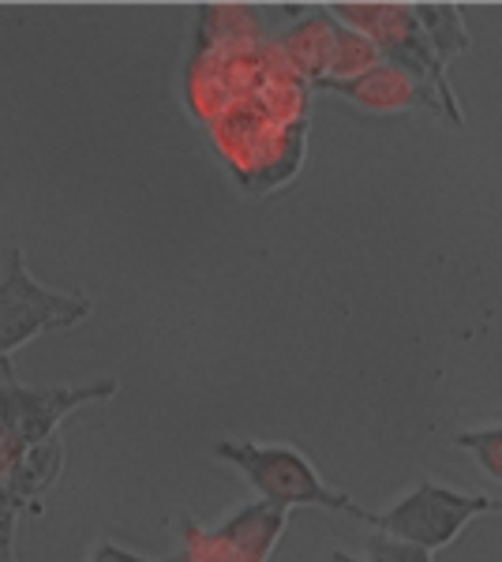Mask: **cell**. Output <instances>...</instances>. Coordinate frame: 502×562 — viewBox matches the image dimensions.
<instances>
[{
	"label": "cell",
	"instance_id": "cell-3",
	"mask_svg": "<svg viewBox=\"0 0 502 562\" xmlns=\"http://www.w3.org/2000/svg\"><path fill=\"white\" fill-rule=\"evenodd\" d=\"M214 454L241 469V476L252 484V492L270 506L293 510V506H323V510L353 514V498L337 492L312 465V458L300 454L289 442H236L222 439Z\"/></svg>",
	"mask_w": 502,
	"mask_h": 562
},
{
	"label": "cell",
	"instance_id": "cell-4",
	"mask_svg": "<svg viewBox=\"0 0 502 562\" xmlns=\"http://www.w3.org/2000/svg\"><path fill=\"white\" fill-rule=\"evenodd\" d=\"M113 394H116V379H102V383H87V386L31 390L12 371H4V383H0V484L20 465L23 454H31L34 447H45L49 439H57L60 420L71 409L90 402H105Z\"/></svg>",
	"mask_w": 502,
	"mask_h": 562
},
{
	"label": "cell",
	"instance_id": "cell-13",
	"mask_svg": "<svg viewBox=\"0 0 502 562\" xmlns=\"http://www.w3.org/2000/svg\"><path fill=\"white\" fill-rule=\"evenodd\" d=\"M368 562H435V555L413 540H401L376 529V537H368Z\"/></svg>",
	"mask_w": 502,
	"mask_h": 562
},
{
	"label": "cell",
	"instance_id": "cell-18",
	"mask_svg": "<svg viewBox=\"0 0 502 562\" xmlns=\"http://www.w3.org/2000/svg\"><path fill=\"white\" fill-rule=\"evenodd\" d=\"M0 492H4V484H0Z\"/></svg>",
	"mask_w": 502,
	"mask_h": 562
},
{
	"label": "cell",
	"instance_id": "cell-7",
	"mask_svg": "<svg viewBox=\"0 0 502 562\" xmlns=\"http://www.w3.org/2000/svg\"><path fill=\"white\" fill-rule=\"evenodd\" d=\"M286 514L270 503H248L217 529L185 525V559L188 562H270L286 532Z\"/></svg>",
	"mask_w": 502,
	"mask_h": 562
},
{
	"label": "cell",
	"instance_id": "cell-6",
	"mask_svg": "<svg viewBox=\"0 0 502 562\" xmlns=\"http://www.w3.org/2000/svg\"><path fill=\"white\" fill-rule=\"evenodd\" d=\"M90 315L83 293H53V289L31 281L23 267V251L15 248L8 259V274L0 281V360L23 349L42 330L76 326Z\"/></svg>",
	"mask_w": 502,
	"mask_h": 562
},
{
	"label": "cell",
	"instance_id": "cell-15",
	"mask_svg": "<svg viewBox=\"0 0 502 562\" xmlns=\"http://www.w3.org/2000/svg\"><path fill=\"white\" fill-rule=\"evenodd\" d=\"M331 562H368V559H353V555H345V551H334Z\"/></svg>",
	"mask_w": 502,
	"mask_h": 562
},
{
	"label": "cell",
	"instance_id": "cell-10",
	"mask_svg": "<svg viewBox=\"0 0 502 562\" xmlns=\"http://www.w3.org/2000/svg\"><path fill=\"white\" fill-rule=\"evenodd\" d=\"M376 65H382V53L376 49V42L368 34L353 31V26L337 23V38H334V53H331V68H326L323 83H349V79L364 76Z\"/></svg>",
	"mask_w": 502,
	"mask_h": 562
},
{
	"label": "cell",
	"instance_id": "cell-12",
	"mask_svg": "<svg viewBox=\"0 0 502 562\" xmlns=\"http://www.w3.org/2000/svg\"><path fill=\"white\" fill-rule=\"evenodd\" d=\"M454 442H458L465 454H472V461H477L483 473L502 484V424L458 431L454 435Z\"/></svg>",
	"mask_w": 502,
	"mask_h": 562
},
{
	"label": "cell",
	"instance_id": "cell-16",
	"mask_svg": "<svg viewBox=\"0 0 502 562\" xmlns=\"http://www.w3.org/2000/svg\"><path fill=\"white\" fill-rule=\"evenodd\" d=\"M0 562H15L12 555H8V551H4V555H0Z\"/></svg>",
	"mask_w": 502,
	"mask_h": 562
},
{
	"label": "cell",
	"instance_id": "cell-8",
	"mask_svg": "<svg viewBox=\"0 0 502 562\" xmlns=\"http://www.w3.org/2000/svg\"><path fill=\"white\" fill-rule=\"evenodd\" d=\"M315 90H331V94L345 98L364 113H382V116H394V113H409V109L420 105H432L439 109L435 94L424 83H416L409 71H401L398 65H376L364 76L349 79V83H319Z\"/></svg>",
	"mask_w": 502,
	"mask_h": 562
},
{
	"label": "cell",
	"instance_id": "cell-5",
	"mask_svg": "<svg viewBox=\"0 0 502 562\" xmlns=\"http://www.w3.org/2000/svg\"><path fill=\"white\" fill-rule=\"evenodd\" d=\"M483 514H502V498L458 492V487L435 484V480H420L413 492H405L382 514H368L360 506H353V518L368 521L371 529L390 532V537L413 540L432 551V555L450 548Z\"/></svg>",
	"mask_w": 502,
	"mask_h": 562
},
{
	"label": "cell",
	"instance_id": "cell-2",
	"mask_svg": "<svg viewBox=\"0 0 502 562\" xmlns=\"http://www.w3.org/2000/svg\"><path fill=\"white\" fill-rule=\"evenodd\" d=\"M331 15L342 26H353V31L368 34V38L376 42V49L382 53V60L398 65L401 71H409L416 83H424L432 90L446 121H450L454 128H461L465 113H461L458 98H454L450 76H446V65L439 60V53H435V45L427 38L413 4H382V0H376V4H334Z\"/></svg>",
	"mask_w": 502,
	"mask_h": 562
},
{
	"label": "cell",
	"instance_id": "cell-9",
	"mask_svg": "<svg viewBox=\"0 0 502 562\" xmlns=\"http://www.w3.org/2000/svg\"><path fill=\"white\" fill-rule=\"evenodd\" d=\"M334 38H337V20L331 15V8H308L304 20H297L274 42L286 53L289 65H293L315 90L326 79V68H331Z\"/></svg>",
	"mask_w": 502,
	"mask_h": 562
},
{
	"label": "cell",
	"instance_id": "cell-17",
	"mask_svg": "<svg viewBox=\"0 0 502 562\" xmlns=\"http://www.w3.org/2000/svg\"><path fill=\"white\" fill-rule=\"evenodd\" d=\"M0 555H4V548H0Z\"/></svg>",
	"mask_w": 502,
	"mask_h": 562
},
{
	"label": "cell",
	"instance_id": "cell-14",
	"mask_svg": "<svg viewBox=\"0 0 502 562\" xmlns=\"http://www.w3.org/2000/svg\"><path fill=\"white\" fill-rule=\"evenodd\" d=\"M90 562H150V559L132 555V551L116 548V543H102V548L94 551V559H90ZM169 562H180V555H177V559H169Z\"/></svg>",
	"mask_w": 502,
	"mask_h": 562
},
{
	"label": "cell",
	"instance_id": "cell-1",
	"mask_svg": "<svg viewBox=\"0 0 502 562\" xmlns=\"http://www.w3.org/2000/svg\"><path fill=\"white\" fill-rule=\"evenodd\" d=\"M308 128L312 124H281L248 94L225 105L203 132L241 192L270 195L304 169Z\"/></svg>",
	"mask_w": 502,
	"mask_h": 562
},
{
	"label": "cell",
	"instance_id": "cell-11",
	"mask_svg": "<svg viewBox=\"0 0 502 562\" xmlns=\"http://www.w3.org/2000/svg\"><path fill=\"white\" fill-rule=\"evenodd\" d=\"M413 8H416L420 23H424L427 38H432L443 65H450L454 57H461V53L472 45L458 4H413Z\"/></svg>",
	"mask_w": 502,
	"mask_h": 562
}]
</instances>
